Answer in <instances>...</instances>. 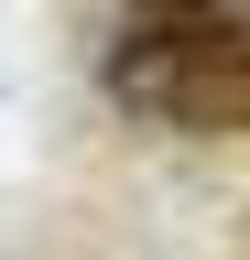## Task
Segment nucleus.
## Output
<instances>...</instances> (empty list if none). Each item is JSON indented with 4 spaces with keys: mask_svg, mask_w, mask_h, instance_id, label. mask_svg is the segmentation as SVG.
Listing matches in <instances>:
<instances>
[{
    "mask_svg": "<svg viewBox=\"0 0 250 260\" xmlns=\"http://www.w3.org/2000/svg\"><path fill=\"white\" fill-rule=\"evenodd\" d=\"M87 76L131 130L163 141H250V0H109Z\"/></svg>",
    "mask_w": 250,
    "mask_h": 260,
    "instance_id": "1",
    "label": "nucleus"
}]
</instances>
